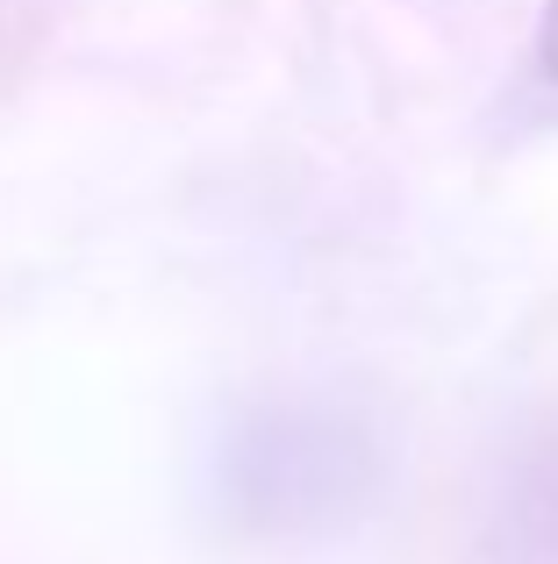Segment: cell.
I'll return each instance as SVG.
<instances>
[{
	"label": "cell",
	"mask_w": 558,
	"mask_h": 564,
	"mask_svg": "<svg viewBox=\"0 0 558 564\" xmlns=\"http://www.w3.org/2000/svg\"><path fill=\"white\" fill-rule=\"evenodd\" d=\"M394 479V436L365 400L258 393L215 422L201 500L244 543H322L358 529Z\"/></svg>",
	"instance_id": "obj_1"
},
{
	"label": "cell",
	"mask_w": 558,
	"mask_h": 564,
	"mask_svg": "<svg viewBox=\"0 0 558 564\" xmlns=\"http://www.w3.org/2000/svg\"><path fill=\"white\" fill-rule=\"evenodd\" d=\"M502 551L516 564H558V443L523 465L502 508Z\"/></svg>",
	"instance_id": "obj_2"
},
{
	"label": "cell",
	"mask_w": 558,
	"mask_h": 564,
	"mask_svg": "<svg viewBox=\"0 0 558 564\" xmlns=\"http://www.w3.org/2000/svg\"><path fill=\"white\" fill-rule=\"evenodd\" d=\"M530 65L537 79L558 94V0H545V22H537V43H530Z\"/></svg>",
	"instance_id": "obj_3"
}]
</instances>
